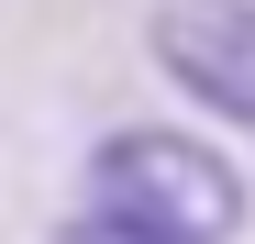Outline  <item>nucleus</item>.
Returning a JSON list of instances; mask_svg holds the SVG:
<instances>
[{"label":"nucleus","mask_w":255,"mask_h":244,"mask_svg":"<svg viewBox=\"0 0 255 244\" xmlns=\"http://www.w3.org/2000/svg\"><path fill=\"white\" fill-rule=\"evenodd\" d=\"M89 211H122V222H144L166 244H233L244 211H255V189L244 167L211 133H189V122H122V133L89 144Z\"/></svg>","instance_id":"1"},{"label":"nucleus","mask_w":255,"mask_h":244,"mask_svg":"<svg viewBox=\"0 0 255 244\" xmlns=\"http://www.w3.org/2000/svg\"><path fill=\"white\" fill-rule=\"evenodd\" d=\"M144 56L166 67V89L189 111L255 133V0H155Z\"/></svg>","instance_id":"2"},{"label":"nucleus","mask_w":255,"mask_h":244,"mask_svg":"<svg viewBox=\"0 0 255 244\" xmlns=\"http://www.w3.org/2000/svg\"><path fill=\"white\" fill-rule=\"evenodd\" d=\"M45 244H166V233H144V222H122V211H67Z\"/></svg>","instance_id":"3"}]
</instances>
